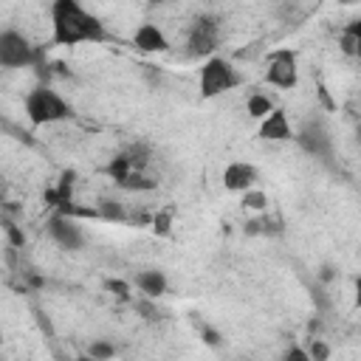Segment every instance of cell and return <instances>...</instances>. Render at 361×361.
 <instances>
[{"instance_id":"23","label":"cell","mask_w":361,"mask_h":361,"mask_svg":"<svg viewBox=\"0 0 361 361\" xmlns=\"http://www.w3.org/2000/svg\"><path fill=\"white\" fill-rule=\"evenodd\" d=\"M344 34H350V37H353V43H355V57L361 60V18H358V20H353V23L344 29Z\"/></svg>"},{"instance_id":"6","label":"cell","mask_w":361,"mask_h":361,"mask_svg":"<svg viewBox=\"0 0 361 361\" xmlns=\"http://www.w3.org/2000/svg\"><path fill=\"white\" fill-rule=\"evenodd\" d=\"M294 141H296L308 155H316V158H330V155H333V141H330V133L324 130L322 122H305V124L294 133Z\"/></svg>"},{"instance_id":"18","label":"cell","mask_w":361,"mask_h":361,"mask_svg":"<svg viewBox=\"0 0 361 361\" xmlns=\"http://www.w3.org/2000/svg\"><path fill=\"white\" fill-rule=\"evenodd\" d=\"M243 206L254 209V212H263L268 206V198H265L263 190H249V192H243Z\"/></svg>"},{"instance_id":"29","label":"cell","mask_w":361,"mask_h":361,"mask_svg":"<svg viewBox=\"0 0 361 361\" xmlns=\"http://www.w3.org/2000/svg\"><path fill=\"white\" fill-rule=\"evenodd\" d=\"M260 226H263L260 221H249V223H246V235H260V232H263Z\"/></svg>"},{"instance_id":"12","label":"cell","mask_w":361,"mask_h":361,"mask_svg":"<svg viewBox=\"0 0 361 361\" xmlns=\"http://www.w3.org/2000/svg\"><path fill=\"white\" fill-rule=\"evenodd\" d=\"M136 285H138V291H141L147 299H158L161 294H166V277H164V271H158V268H150V271L136 274Z\"/></svg>"},{"instance_id":"11","label":"cell","mask_w":361,"mask_h":361,"mask_svg":"<svg viewBox=\"0 0 361 361\" xmlns=\"http://www.w3.org/2000/svg\"><path fill=\"white\" fill-rule=\"evenodd\" d=\"M260 138L263 141H291L294 138V130H291V122H288V113L274 107V113L268 119H263L260 124Z\"/></svg>"},{"instance_id":"19","label":"cell","mask_w":361,"mask_h":361,"mask_svg":"<svg viewBox=\"0 0 361 361\" xmlns=\"http://www.w3.org/2000/svg\"><path fill=\"white\" fill-rule=\"evenodd\" d=\"M113 355H116V344H113V341L96 339V341L91 344V358H96V361H107V358H113Z\"/></svg>"},{"instance_id":"22","label":"cell","mask_w":361,"mask_h":361,"mask_svg":"<svg viewBox=\"0 0 361 361\" xmlns=\"http://www.w3.org/2000/svg\"><path fill=\"white\" fill-rule=\"evenodd\" d=\"M169 226H172V212H169V209H164V212H158V215L152 218V229H155L158 235H166Z\"/></svg>"},{"instance_id":"16","label":"cell","mask_w":361,"mask_h":361,"mask_svg":"<svg viewBox=\"0 0 361 361\" xmlns=\"http://www.w3.org/2000/svg\"><path fill=\"white\" fill-rule=\"evenodd\" d=\"M124 155L130 158V164H133V169H136V172H141V169L150 164V147H147V144H141V141L130 144V147L124 150Z\"/></svg>"},{"instance_id":"31","label":"cell","mask_w":361,"mask_h":361,"mask_svg":"<svg viewBox=\"0 0 361 361\" xmlns=\"http://www.w3.org/2000/svg\"><path fill=\"white\" fill-rule=\"evenodd\" d=\"M319 96H322V102H324L327 107H333V102H330V96H327V91H324V88H319Z\"/></svg>"},{"instance_id":"28","label":"cell","mask_w":361,"mask_h":361,"mask_svg":"<svg viewBox=\"0 0 361 361\" xmlns=\"http://www.w3.org/2000/svg\"><path fill=\"white\" fill-rule=\"evenodd\" d=\"M336 277V271H333V265H322V271H319V280L322 282H330Z\"/></svg>"},{"instance_id":"9","label":"cell","mask_w":361,"mask_h":361,"mask_svg":"<svg viewBox=\"0 0 361 361\" xmlns=\"http://www.w3.org/2000/svg\"><path fill=\"white\" fill-rule=\"evenodd\" d=\"M254 184H257V166H251L246 161H235L226 166L223 187L229 192H249V190H254Z\"/></svg>"},{"instance_id":"24","label":"cell","mask_w":361,"mask_h":361,"mask_svg":"<svg viewBox=\"0 0 361 361\" xmlns=\"http://www.w3.org/2000/svg\"><path fill=\"white\" fill-rule=\"evenodd\" d=\"M105 288H107V291H113L119 299H130V285H127V282H122V280H107V282H105Z\"/></svg>"},{"instance_id":"26","label":"cell","mask_w":361,"mask_h":361,"mask_svg":"<svg viewBox=\"0 0 361 361\" xmlns=\"http://www.w3.org/2000/svg\"><path fill=\"white\" fill-rule=\"evenodd\" d=\"M201 336H204V341L209 344V347H221V333L215 330V327H209V324H204V330H201Z\"/></svg>"},{"instance_id":"21","label":"cell","mask_w":361,"mask_h":361,"mask_svg":"<svg viewBox=\"0 0 361 361\" xmlns=\"http://www.w3.org/2000/svg\"><path fill=\"white\" fill-rule=\"evenodd\" d=\"M305 350H308V355H310L313 361H327V358H330V347H327L319 336H310V341H308Z\"/></svg>"},{"instance_id":"13","label":"cell","mask_w":361,"mask_h":361,"mask_svg":"<svg viewBox=\"0 0 361 361\" xmlns=\"http://www.w3.org/2000/svg\"><path fill=\"white\" fill-rule=\"evenodd\" d=\"M96 215L102 218V221H110V223H119V221H124L127 215H124V206L116 201V198H99V204H96Z\"/></svg>"},{"instance_id":"4","label":"cell","mask_w":361,"mask_h":361,"mask_svg":"<svg viewBox=\"0 0 361 361\" xmlns=\"http://www.w3.org/2000/svg\"><path fill=\"white\" fill-rule=\"evenodd\" d=\"M40 60V51L15 29L0 34V65L4 68H29Z\"/></svg>"},{"instance_id":"1","label":"cell","mask_w":361,"mask_h":361,"mask_svg":"<svg viewBox=\"0 0 361 361\" xmlns=\"http://www.w3.org/2000/svg\"><path fill=\"white\" fill-rule=\"evenodd\" d=\"M51 40L54 46H77V43H105V23L85 12L77 0H57L51 6Z\"/></svg>"},{"instance_id":"25","label":"cell","mask_w":361,"mask_h":361,"mask_svg":"<svg viewBox=\"0 0 361 361\" xmlns=\"http://www.w3.org/2000/svg\"><path fill=\"white\" fill-rule=\"evenodd\" d=\"M285 361H313V358L308 355V350H305V347L294 344V347H288V353H285Z\"/></svg>"},{"instance_id":"20","label":"cell","mask_w":361,"mask_h":361,"mask_svg":"<svg viewBox=\"0 0 361 361\" xmlns=\"http://www.w3.org/2000/svg\"><path fill=\"white\" fill-rule=\"evenodd\" d=\"M4 229H6V237H9V246L12 249H23L26 246V235H23V229L15 223V221H4Z\"/></svg>"},{"instance_id":"17","label":"cell","mask_w":361,"mask_h":361,"mask_svg":"<svg viewBox=\"0 0 361 361\" xmlns=\"http://www.w3.org/2000/svg\"><path fill=\"white\" fill-rule=\"evenodd\" d=\"M122 190H127V192H147V190H155V180L152 178H147L144 172H133L124 184H119Z\"/></svg>"},{"instance_id":"15","label":"cell","mask_w":361,"mask_h":361,"mask_svg":"<svg viewBox=\"0 0 361 361\" xmlns=\"http://www.w3.org/2000/svg\"><path fill=\"white\" fill-rule=\"evenodd\" d=\"M271 113H274V105H271L268 96H263V93H251L249 96V116L251 119H268Z\"/></svg>"},{"instance_id":"32","label":"cell","mask_w":361,"mask_h":361,"mask_svg":"<svg viewBox=\"0 0 361 361\" xmlns=\"http://www.w3.org/2000/svg\"><path fill=\"white\" fill-rule=\"evenodd\" d=\"M74 361H96V358H91V355H79V358H74Z\"/></svg>"},{"instance_id":"7","label":"cell","mask_w":361,"mask_h":361,"mask_svg":"<svg viewBox=\"0 0 361 361\" xmlns=\"http://www.w3.org/2000/svg\"><path fill=\"white\" fill-rule=\"evenodd\" d=\"M265 79L277 88H296L299 82V68H296V54L294 51H274L268 60V71Z\"/></svg>"},{"instance_id":"2","label":"cell","mask_w":361,"mask_h":361,"mask_svg":"<svg viewBox=\"0 0 361 361\" xmlns=\"http://www.w3.org/2000/svg\"><path fill=\"white\" fill-rule=\"evenodd\" d=\"M26 116L34 127H46V124H54V122H65L74 116V107L51 88L40 85L34 88L29 96H26Z\"/></svg>"},{"instance_id":"30","label":"cell","mask_w":361,"mask_h":361,"mask_svg":"<svg viewBox=\"0 0 361 361\" xmlns=\"http://www.w3.org/2000/svg\"><path fill=\"white\" fill-rule=\"evenodd\" d=\"M355 308H361V277L355 280Z\"/></svg>"},{"instance_id":"14","label":"cell","mask_w":361,"mask_h":361,"mask_svg":"<svg viewBox=\"0 0 361 361\" xmlns=\"http://www.w3.org/2000/svg\"><path fill=\"white\" fill-rule=\"evenodd\" d=\"M136 169H133V164H130V158L124 155V152H119L116 158H110V164H107V175L116 180V184H124V180L133 175Z\"/></svg>"},{"instance_id":"8","label":"cell","mask_w":361,"mask_h":361,"mask_svg":"<svg viewBox=\"0 0 361 361\" xmlns=\"http://www.w3.org/2000/svg\"><path fill=\"white\" fill-rule=\"evenodd\" d=\"M48 235H51V240H54L57 246H63V249H68V251H79V249L85 246L82 229H79L68 215H63V212L51 215V221H48Z\"/></svg>"},{"instance_id":"10","label":"cell","mask_w":361,"mask_h":361,"mask_svg":"<svg viewBox=\"0 0 361 361\" xmlns=\"http://www.w3.org/2000/svg\"><path fill=\"white\" fill-rule=\"evenodd\" d=\"M133 46H136L138 51H144V54H161V51L169 48L164 32H161L155 23H141V26L136 29V34H133Z\"/></svg>"},{"instance_id":"5","label":"cell","mask_w":361,"mask_h":361,"mask_svg":"<svg viewBox=\"0 0 361 361\" xmlns=\"http://www.w3.org/2000/svg\"><path fill=\"white\" fill-rule=\"evenodd\" d=\"M221 43V23L212 15H204L195 20L190 40H187V54L190 57H212Z\"/></svg>"},{"instance_id":"3","label":"cell","mask_w":361,"mask_h":361,"mask_svg":"<svg viewBox=\"0 0 361 361\" xmlns=\"http://www.w3.org/2000/svg\"><path fill=\"white\" fill-rule=\"evenodd\" d=\"M240 82H243V77L223 57H209L204 63V68H201V96L204 99H215V96L237 88Z\"/></svg>"},{"instance_id":"27","label":"cell","mask_w":361,"mask_h":361,"mask_svg":"<svg viewBox=\"0 0 361 361\" xmlns=\"http://www.w3.org/2000/svg\"><path fill=\"white\" fill-rule=\"evenodd\" d=\"M136 310H138V313H144V319H158V310H155V308H152V302H147V299L136 302Z\"/></svg>"}]
</instances>
